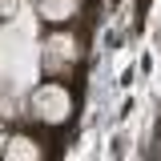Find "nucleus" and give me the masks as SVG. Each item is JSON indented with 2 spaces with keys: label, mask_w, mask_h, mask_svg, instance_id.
I'll return each instance as SVG.
<instances>
[{
  "label": "nucleus",
  "mask_w": 161,
  "mask_h": 161,
  "mask_svg": "<svg viewBox=\"0 0 161 161\" xmlns=\"http://www.w3.org/2000/svg\"><path fill=\"white\" fill-rule=\"evenodd\" d=\"M0 12H12V0H0Z\"/></svg>",
  "instance_id": "f257e3e1"
}]
</instances>
